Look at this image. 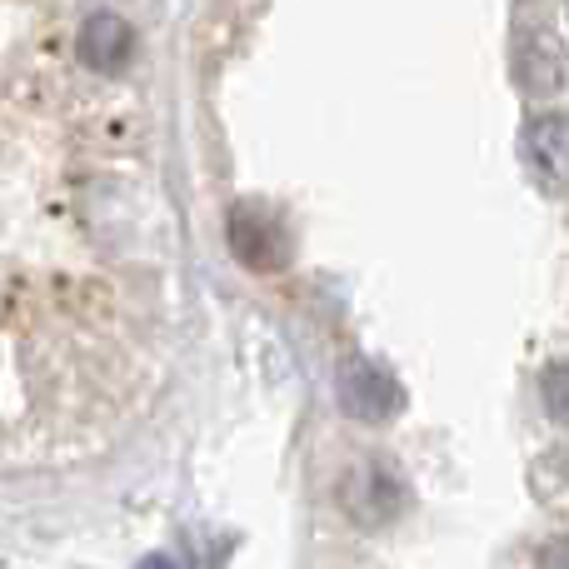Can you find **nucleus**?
Segmentation results:
<instances>
[{
	"label": "nucleus",
	"mask_w": 569,
	"mask_h": 569,
	"mask_svg": "<svg viewBox=\"0 0 569 569\" xmlns=\"http://www.w3.org/2000/svg\"><path fill=\"white\" fill-rule=\"evenodd\" d=\"M410 505V485L395 470V460H360L355 470H345L340 480V510L350 515L360 530H380L395 525Z\"/></svg>",
	"instance_id": "f257e3e1"
},
{
	"label": "nucleus",
	"mask_w": 569,
	"mask_h": 569,
	"mask_svg": "<svg viewBox=\"0 0 569 569\" xmlns=\"http://www.w3.org/2000/svg\"><path fill=\"white\" fill-rule=\"evenodd\" d=\"M230 250H236V260L246 270H256V276H276V270L290 266V230L276 220V210L266 206H236L230 210Z\"/></svg>",
	"instance_id": "f03ea898"
},
{
	"label": "nucleus",
	"mask_w": 569,
	"mask_h": 569,
	"mask_svg": "<svg viewBox=\"0 0 569 569\" xmlns=\"http://www.w3.org/2000/svg\"><path fill=\"white\" fill-rule=\"evenodd\" d=\"M340 410L360 425H385L405 410V390L385 365L375 360H350L340 370Z\"/></svg>",
	"instance_id": "7ed1b4c3"
},
{
	"label": "nucleus",
	"mask_w": 569,
	"mask_h": 569,
	"mask_svg": "<svg viewBox=\"0 0 569 569\" xmlns=\"http://www.w3.org/2000/svg\"><path fill=\"white\" fill-rule=\"evenodd\" d=\"M76 56L86 60L90 70H100V76H116V70H126L130 56H136V26H130L126 16H116V10H96L76 36Z\"/></svg>",
	"instance_id": "20e7f679"
},
{
	"label": "nucleus",
	"mask_w": 569,
	"mask_h": 569,
	"mask_svg": "<svg viewBox=\"0 0 569 569\" xmlns=\"http://www.w3.org/2000/svg\"><path fill=\"white\" fill-rule=\"evenodd\" d=\"M515 80H520V90H525V96H535V100L560 96V86H565V50H560V40L545 36V30L515 40Z\"/></svg>",
	"instance_id": "39448f33"
},
{
	"label": "nucleus",
	"mask_w": 569,
	"mask_h": 569,
	"mask_svg": "<svg viewBox=\"0 0 569 569\" xmlns=\"http://www.w3.org/2000/svg\"><path fill=\"white\" fill-rule=\"evenodd\" d=\"M525 146H530V160L555 190H569V116L550 110L540 116L530 130H525Z\"/></svg>",
	"instance_id": "423d86ee"
},
{
	"label": "nucleus",
	"mask_w": 569,
	"mask_h": 569,
	"mask_svg": "<svg viewBox=\"0 0 569 569\" xmlns=\"http://www.w3.org/2000/svg\"><path fill=\"white\" fill-rule=\"evenodd\" d=\"M540 395H545V410L560 425H569V360H555L550 370L540 375Z\"/></svg>",
	"instance_id": "0eeeda50"
},
{
	"label": "nucleus",
	"mask_w": 569,
	"mask_h": 569,
	"mask_svg": "<svg viewBox=\"0 0 569 569\" xmlns=\"http://www.w3.org/2000/svg\"><path fill=\"white\" fill-rule=\"evenodd\" d=\"M136 569H180V565L170 560V555H146V560H140Z\"/></svg>",
	"instance_id": "6e6552de"
},
{
	"label": "nucleus",
	"mask_w": 569,
	"mask_h": 569,
	"mask_svg": "<svg viewBox=\"0 0 569 569\" xmlns=\"http://www.w3.org/2000/svg\"><path fill=\"white\" fill-rule=\"evenodd\" d=\"M540 569H569V550H550L540 560Z\"/></svg>",
	"instance_id": "1a4fd4ad"
}]
</instances>
